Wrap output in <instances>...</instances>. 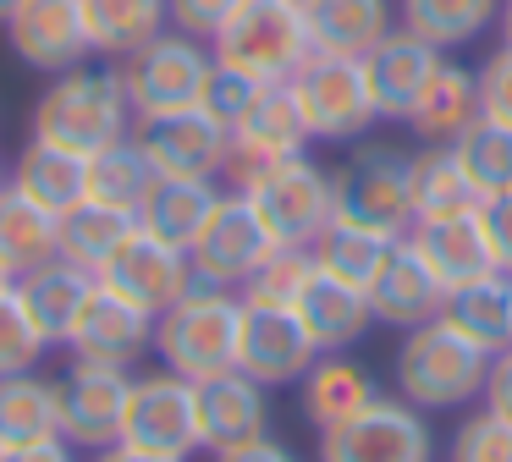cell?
I'll return each instance as SVG.
<instances>
[{"mask_svg": "<svg viewBox=\"0 0 512 462\" xmlns=\"http://www.w3.org/2000/svg\"><path fill=\"white\" fill-rule=\"evenodd\" d=\"M490 358L479 341H468L457 325L430 319V325L402 330L397 341V396L413 402L419 413H441V407H468L485 396Z\"/></svg>", "mask_w": 512, "mask_h": 462, "instance_id": "obj_1", "label": "cell"}, {"mask_svg": "<svg viewBox=\"0 0 512 462\" xmlns=\"http://www.w3.org/2000/svg\"><path fill=\"white\" fill-rule=\"evenodd\" d=\"M237 330H243V297L226 286L193 281L166 314L155 319V352L182 380H215L237 369Z\"/></svg>", "mask_w": 512, "mask_h": 462, "instance_id": "obj_2", "label": "cell"}, {"mask_svg": "<svg viewBox=\"0 0 512 462\" xmlns=\"http://www.w3.org/2000/svg\"><path fill=\"white\" fill-rule=\"evenodd\" d=\"M133 105L122 94L116 66H72L45 88V99L34 105V138L39 143H61L72 154H100L116 138H127Z\"/></svg>", "mask_w": 512, "mask_h": 462, "instance_id": "obj_3", "label": "cell"}, {"mask_svg": "<svg viewBox=\"0 0 512 462\" xmlns=\"http://www.w3.org/2000/svg\"><path fill=\"white\" fill-rule=\"evenodd\" d=\"M210 55L259 83H292L298 66L314 55V33L309 17L287 0H243L232 22L210 39Z\"/></svg>", "mask_w": 512, "mask_h": 462, "instance_id": "obj_4", "label": "cell"}, {"mask_svg": "<svg viewBox=\"0 0 512 462\" xmlns=\"http://www.w3.org/2000/svg\"><path fill=\"white\" fill-rule=\"evenodd\" d=\"M336 220L358 231H375L386 242H402L413 231V187H408V154L391 143H358L331 171Z\"/></svg>", "mask_w": 512, "mask_h": 462, "instance_id": "obj_5", "label": "cell"}, {"mask_svg": "<svg viewBox=\"0 0 512 462\" xmlns=\"http://www.w3.org/2000/svg\"><path fill=\"white\" fill-rule=\"evenodd\" d=\"M210 66H215L210 44L166 28L160 39H149L133 55H122L116 77H122V94L133 105V116L149 121V116H171V110L199 105L204 83H210Z\"/></svg>", "mask_w": 512, "mask_h": 462, "instance_id": "obj_6", "label": "cell"}, {"mask_svg": "<svg viewBox=\"0 0 512 462\" xmlns=\"http://www.w3.org/2000/svg\"><path fill=\"white\" fill-rule=\"evenodd\" d=\"M243 198L254 204V215L265 220V231H270L276 248H314V237L336 220L331 171L314 165L309 154L281 160L276 171H265Z\"/></svg>", "mask_w": 512, "mask_h": 462, "instance_id": "obj_7", "label": "cell"}, {"mask_svg": "<svg viewBox=\"0 0 512 462\" xmlns=\"http://www.w3.org/2000/svg\"><path fill=\"white\" fill-rule=\"evenodd\" d=\"M292 94H298V110L309 121V138H325V143H353L380 121L364 83V61H353V55L314 50L292 77Z\"/></svg>", "mask_w": 512, "mask_h": 462, "instance_id": "obj_8", "label": "cell"}, {"mask_svg": "<svg viewBox=\"0 0 512 462\" xmlns=\"http://www.w3.org/2000/svg\"><path fill=\"white\" fill-rule=\"evenodd\" d=\"M122 440L155 457L188 462L193 451H204L199 440V391L193 380L160 369V374H133V396L122 413Z\"/></svg>", "mask_w": 512, "mask_h": 462, "instance_id": "obj_9", "label": "cell"}, {"mask_svg": "<svg viewBox=\"0 0 512 462\" xmlns=\"http://www.w3.org/2000/svg\"><path fill=\"white\" fill-rule=\"evenodd\" d=\"M127 396H133V369H127V363L72 358L67 374L56 380L61 435L78 451H100V446H111V440H122Z\"/></svg>", "mask_w": 512, "mask_h": 462, "instance_id": "obj_10", "label": "cell"}, {"mask_svg": "<svg viewBox=\"0 0 512 462\" xmlns=\"http://www.w3.org/2000/svg\"><path fill=\"white\" fill-rule=\"evenodd\" d=\"M320 462H435L430 424L402 396H375L358 418L325 429Z\"/></svg>", "mask_w": 512, "mask_h": 462, "instance_id": "obj_11", "label": "cell"}, {"mask_svg": "<svg viewBox=\"0 0 512 462\" xmlns=\"http://www.w3.org/2000/svg\"><path fill=\"white\" fill-rule=\"evenodd\" d=\"M270 253H276V242H270L265 220L254 215V204H248L243 193H221V204L204 220V231L188 248V259H193V281L243 292V281L270 259Z\"/></svg>", "mask_w": 512, "mask_h": 462, "instance_id": "obj_12", "label": "cell"}, {"mask_svg": "<svg viewBox=\"0 0 512 462\" xmlns=\"http://www.w3.org/2000/svg\"><path fill=\"white\" fill-rule=\"evenodd\" d=\"M320 347L303 330V319L292 308H259L243 303V330H237V369L248 380H259L265 391L276 385H298L303 374L314 369Z\"/></svg>", "mask_w": 512, "mask_h": 462, "instance_id": "obj_13", "label": "cell"}, {"mask_svg": "<svg viewBox=\"0 0 512 462\" xmlns=\"http://www.w3.org/2000/svg\"><path fill=\"white\" fill-rule=\"evenodd\" d=\"M100 281L116 286L122 297H133L138 308H149L160 319L193 286V259L182 248H171V242H160L155 231L133 226L122 237V248L100 264Z\"/></svg>", "mask_w": 512, "mask_h": 462, "instance_id": "obj_14", "label": "cell"}, {"mask_svg": "<svg viewBox=\"0 0 512 462\" xmlns=\"http://www.w3.org/2000/svg\"><path fill=\"white\" fill-rule=\"evenodd\" d=\"M6 39H12L17 61L34 72H72L89 61V28H83V0H23L6 17Z\"/></svg>", "mask_w": 512, "mask_h": 462, "instance_id": "obj_15", "label": "cell"}, {"mask_svg": "<svg viewBox=\"0 0 512 462\" xmlns=\"http://www.w3.org/2000/svg\"><path fill=\"white\" fill-rule=\"evenodd\" d=\"M149 341H155V314L94 275V292L83 297L78 319L67 330V352L72 358H100V363H133Z\"/></svg>", "mask_w": 512, "mask_h": 462, "instance_id": "obj_16", "label": "cell"}, {"mask_svg": "<svg viewBox=\"0 0 512 462\" xmlns=\"http://www.w3.org/2000/svg\"><path fill=\"white\" fill-rule=\"evenodd\" d=\"M441 61H446V50L424 44L419 33H408V28H391L386 39L364 55V83H369V99H375V116L408 127L413 105H419V94L430 88V77Z\"/></svg>", "mask_w": 512, "mask_h": 462, "instance_id": "obj_17", "label": "cell"}, {"mask_svg": "<svg viewBox=\"0 0 512 462\" xmlns=\"http://www.w3.org/2000/svg\"><path fill=\"white\" fill-rule=\"evenodd\" d=\"M138 143H144V154L155 160L160 176H221L232 132L193 105V110L138 121Z\"/></svg>", "mask_w": 512, "mask_h": 462, "instance_id": "obj_18", "label": "cell"}, {"mask_svg": "<svg viewBox=\"0 0 512 462\" xmlns=\"http://www.w3.org/2000/svg\"><path fill=\"white\" fill-rule=\"evenodd\" d=\"M413 253H419V264L441 281V292H457V286L468 281H485V275H496V253H490V237H485V220H479V209H468V215H446V220H413L408 237Z\"/></svg>", "mask_w": 512, "mask_h": 462, "instance_id": "obj_19", "label": "cell"}, {"mask_svg": "<svg viewBox=\"0 0 512 462\" xmlns=\"http://www.w3.org/2000/svg\"><path fill=\"white\" fill-rule=\"evenodd\" d=\"M199 440L204 451H232L270 435V391L248 380L243 369H226L215 380H199Z\"/></svg>", "mask_w": 512, "mask_h": 462, "instance_id": "obj_20", "label": "cell"}, {"mask_svg": "<svg viewBox=\"0 0 512 462\" xmlns=\"http://www.w3.org/2000/svg\"><path fill=\"white\" fill-rule=\"evenodd\" d=\"M364 297H369V314H375V325H391V330L430 325V319H441V308H446L441 281L424 270L419 253H413L408 242H397V248H391V259L380 264V275L369 281Z\"/></svg>", "mask_w": 512, "mask_h": 462, "instance_id": "obj_21", "label": "cell"}, {"mask_svg": "<svg viewBox=\"0 0 512 462\" xmlns=\"http://www.w3.org/2000/svg\"><path fill=\"white\" fill-rule=\"evenodd\" d=\"M292 314L303 319V330L314 336V347H320V352H347V347H358V341L369 336V325H375V314H369V297L358 292V286L325 275L320 264H314L303 297L292 303Z\"/></svg>", "mask_w": 512, "mask_h": 462, "instance_id": "obj_22", "label": "cell"}, {"mask_svg": "<svg viewBox=\"0 0 512 462\" xmlns=\"http://www.w3.org/2000/svg\"><path fill=\"white\" fill-rule=\"evenodd\" d=\"M12 292H17V303H23V314L34 319V330L45 336V347H67V330H72V319H78L83 297L94 292V275L78 270V264H67V259H50V264H39V270L17 275Z\"/></svg>", "mask_w": 512, "mask_h": 462, "instance_id": "obj_23", "label": "cell"}, {"mask_svg": "<svg viewBox=\"0 0 512 462\" xmlns=\"http://www.w3.org/2000/svg\"><path fill=\"white\" fill-rule=\"evenodd\" d=\"M298 402H303V418H309L314 429H336L347 424V418H358L369 402H375V380H369V369L358 358H347V352H320L314 358V369L298 380Z\"/></svg>", "mask_w": 512, "mask_h": 462, "instance_id": "obj_24", "label": "cell"}, {"mask_svg": "<svg viewBox=\"0 0 512 462\" xmlns=\"http://www.w3.org/2000/svg\"><path fill=\"white\" fill-rule=\"evenodd\" d=\"M474 121H479V72L446 55L435 66L430 88L419 94V105H413L408 127L419 143H457Z\"/></svg>", "mask_w": 512, "mask_h": 462, "instance_id": "obj_25", "label": "cell"}, {"mask_svg": "<svg viewBox=\"0 0 512 462\" xmlns=\"http://www.w3.org/2000/svg\"><path fill=\"white\" fill-rule=\"evenodd\" d=\"M215 204H221V182L215 176H160L149 204L138 209V226L188 253L199 242L204 220L215 215Z\"/></svg>", "mask_w": 512, "mask_h": 462, "instance_id": "obj_26", "label": "cell"}, {"mask_svg": "<svg viewBox=\"0 0 512 462\" xmlns=\"http://www.w3.org/2000/svg\"><path fill=\"white\" fill-rule=\"evenodd\" d=\"M12 187L23 198H34L50 215H67L89 198V154H72L61 143H28L12 165Z\"/></svg>", "mask_w": 512, "mask_h": 462, "instance_id": "obj_27", "label": "cell"}, {"mask_svg": "<svg viewBox=\"0 0 512 462\" xmlns=\"http://www.w3.org/2000/svg\"><path fill=\"white\" fill-rule=\"evenodd\" d=\"M303 17H309L314 50L353 55V61H364V55L397 28V6H391V0H314Z\"/></svg>", "mask_w": 512, "mask_h": 462, "instance_id": "obj_28", "label": "cell"}, {"mask_svg": "<svg viewBox=\"0 0 512 462\" xmlns=\"http://www.w3.org/2000/svg\"><path fill=\"white\" fill-rule=\"evenodd\" d=\"M408 187H413V220H446L479 209L452 143H419L408 154Z\"/></svg>", "mask_w": 512, "mask_h": 462, "instance_id": "obj_29", "label": "cell"}, {"mask_svg": "<svg viewBox=\"0 0 512 462\" xmlns=\"http://www.w3.org/2000/svg\"><path fill=\"white\" fill-rule=\"evenodd\" d=\"M155 182H160V171H155V160L144 154L138 132H127V138H116L111 149L89 154V198L105 204V209H122V215L138 220V209L149 204Z\"/></svg>", "mask_w": 512, "mask_h": 462, "instance_id": "obj_30", "label": "cell"}, {"mask_svg": "<svg viewBox=\"0 0 512 462\" xmlns=\"http://www.w3.org/2000/svg\"><path fill=\"white\" fill-rule=\"evenodd\" d=\"M83 28H89V50L94 55H133L138 44L160 39L171 28L166 0H83Z\"/></svg>", "mask_w": 512, "mask_h": 462, "instance_id": "obj_31", "label": "cell"}, {"mask_svg": "<svg viewBox=\"0 0 512 462\" xmlns=\"http://www.w3.org/2000/svg\"><path fill=\"white\" fill-rule=\"evenodd\" d=\"M446 325H457L468 341H479L485 352H507L512 347V275H485V281H468L457 292H446L441 308Z\"/></svg>", "mask_w": 512, "mask_h": 462, "instance_id": "obj_32", "label": "cell"}, {"mask_svg": "<svg viewBox=\"0 0 512 462\" xmlns=\"http://www.w3.org/2000/svg\"><path fill=\"white\" fill-rule=\"evenodd\" d=\"M501 22V0H397V28L419 33L435 50L474 44Z\"/></svg>", "mask_w": 512, "mask_h": 462, "instance_id": "obj_33", "label": "cell"}, {"mask_svg": "<svg viewBox=\"0 0 512 462\" xmlns=\"http://www.w3.org/2000/svg\"><path fill=\"white\" fill-rule=\"evenodd\" d=\"M61 435L56 380L45 374H6L0 380V451H23Z\"/></svg>", "mask_w": 512, "mask_h": 462, "instance_id": "obj_34", "label": "cell"}, {"mask_svg": "<svg viewBox=\"0 0 512 462\" xmlns=\"http://www.w3.org/2000/svg\"><path fill=\"white\" fill-rule=\"evenodd\" d=\"M50 259H56V215L6 182V193H0V270L17 281Z\"/></svg>", "mask_w": 512, "mask_h": 462, "instance_id": "obj_35", "label": "cell"}, {"mask_svg": "<svg viewBox=\"0 0 512 462\" xmlns=\"http://www.w3.org/2000/svg\"><path fill=\"white\" fill-rule=\"evenodd\" d=\"M138 220L122 215V209H105L94 204V198H83L78 209H67V215H56V259L78 264V270L100 275V264L111 259L116 248H122V237L133 231Z\"/></svg>", "mask_w": 512, "mask_h": 462, "instance_id": "obj_36", "label": "cell"}, {"mask_svg": "<svg viewBox=\"0 0 512 462\" xmlns=\"http://www.w3.org/2000/svg\"><path fill=\"white\" fill-rule=\"evenodd\" d=\"M391 248H397V242L375 237V231H358V226H347V220H331V226L314 237L309 253H314V264H320L325 275H336V281L369 292V281H375L380 264L391 259Z\"/></svg>", "mask_w": 512, "mask_h": 462, "instance_id": "obj_37", "label": "cell"}, {"mask_svg": "<svg viewBox=\"0 0 512 462\" xmlns=\"http://www.w3.org/2000/svg\"><path fill=\"white\" fill-rule=\"evenodd\" d=\"M452 149H457V160H463V176H468V187H474L479 204L512 193V127L479 116Z\"/></svg>", "mask_w": 512, "mask_h": 462, "instance_id": "obj_38", "label": "cell"}, {"mask_svg": "<svg viewBox=\"0 0 512 462\" xmlns=\"http://www.w3.org/2000/svg\"><path fill=\"white\" fill-rule=\"evenodd\" d=\"M309 275H314V253L309 248H276L243 281L237 297H243V303H259V308H292L303 297V286H309Z\"/></svg>", "mask_w": 512, "mask_h": 462, "instance_id": "obj_39", "label": "cell"}, {"mask_svg": "<svg viewBox=\"0 0 512 462\" xmlns=\"http://www.w3.org/2000/svg\"><path fill=\"white\" fill-rule=\"evenodd\" d=\"M265 88H270V83H259V77L237 72V66H221V61H215V66H210V83H204L199 110H204V116H215L226 132H237V121H243L248 110L259 105V94H265Z\"/></svg>", "mask_w": 512, "mask_h": 462, "instance_id": "obj_40", "label": "cell"}, {"mask_svg": "<svg viewBox=\"0 0 512 462\" xmlns=\"http://www.w3.org/2000/svg\"><path fill=\"white\" fill-rule=\"evenodd\" d=\"M45 352H50L45 336H39L34 319L23 314L17 292H6L0 297V380H6V374H34Z\"/></svg>", "mask_w": 512, "mask_h": 462, "instance_id": "obj_41", "label": "cell"}, {"mask_svg": "<svg viewBox=\"0 0 512 462\" xmlns=\"http://www.w3.org/2000/svg\"><path fill=\"white\" fill-rule=\"evenodd\" d=\"M452 462H512V424L496 413H468L452 435Z\"/></svg>", "mask_w": 512, "mask_h": 462, "instance_id": "obj_42", "label": "cell"}, {"mask_svg": "<svg viewBox=\"0 0 512 462\" xmlns=\"http://www.w3.org/2000/svg\"><path fill=\"white\" fill-rule=\"evenodd\" d=\"M479 116L512 127V44L490 50V61L479 66Z\"/></svg>", "mask_w": 512, "mask_h": 462, "instance_id": "obj_43", "label": "cell"}, {"mask_svg": "<svg viewBox=\"0 0 512 462\" xmlns=\"http://www.w3.org/2000/svg\"><path fill=\"white\" fill-rule=\"evenodd\" d=\"M243 6V0H166V11H171V28L177 33H188V39H199V44H210L215 33L232 22V11Z\"/></svg>", "mask_w": 512, "mask_h": 462, "instance_id": "obj_44", "label": "cell"}, {"mask_svg": "<svg viewBox=\"0 0 512 462\" xmlns=\"http://www.w3.org/2000/svg\"><path fill=\"white\" fill-rule=\"evenodd\" d=\"M479 220H485V237H490V253H496V270L512 275V193L485 198V204H479Z\"/></svg>", "mask_w": 512, "mask_h": 462, "instance_id": "obj_45", "label": "cell"}, {"mask_svg": "<svg viewBox=\"0 0 512 462\" xmlns=\"http://www.w3.org/2000/svg\"><path fill=\"white\" fill-rule=\"evenodd\" d=\"M479 407L512 424V347L490 358V374H485V396H479Z\"/></svg>", "mask_w": 512, "mask_h": 462, "instance_id": "obj_46", "label": "cell"}, {"mask_svg": "<svg viewBox=\"0 0 512 462\" xmlns=\"http://www.w3.org/2000/svg\"><path fill=\"white\" fill-rule=\"evenodd\" d=\"M210 462H298L281 440H248V446H232V451H210Z\"/></svg>", "mask_w": 512, "mask_h": 462, "instance_id": "obj_47", "label": "cell"}, {"mask_svg": "<svg viewBox=\"0 0 512 462\" xmlns=\"http://www.w3.org/2000/svg\"><path fill=\"white\" fill-rule=\"evenodd\" d=\"M0 462H78V446L67 435H50L39 446H23V451H0Z\"/></svg>", "mask_w": 512, "mask_h": 462, "instance_id": "obj_48", "label": "cell"}, {"mask_svg": "<svg viewBox=\"0 0 512 462\" xmlns=\"http://www.w3.org/2000/svg\"><path fill=\"white\" fill-rule=\"evenodd\" d=\"M89 462H171V457H155V451H138V446H127V440H111V446H100Z\"/></svg>", "mask_w": 512, "mask_h": 462, "instance_id": "obj_49", "label": "cell"}, {"mask_svg": "<svg viewBox=\"0 0 512 462\" xmlns=\"http://www.w3.org/2000/svg\"><path fill=\"white\" fill-rule=\"evenodd\" d=\"M501 44H512V0H501Z\"/></svg>", "mask_w": 512, "mask_h": 462, "instance_id": "obj_50", "label": "cell"}, {"mask_svg": "<svg viewBox=\"0 0 512 462\" xmlns=\"http://www.w3.org/2000/svg\"><path fill=\"white\" fill-rule=\"evenodd\" d=\"M17 6H23V0H0V28H6V17H12Z\"/></svg>", "mask_w": 512, "mask_h": 462, "instance_id": "obj_51", "label": "cell"}, {"mask_svg": "<svg viewBox=\"0 0 512 462\" xmlns=\"http://www.w3.org/2000/svg\"><path fill=\"white\" fill-rule=\"evenodd\" d=\"M6 292H12V275H6V270H0V297H6Z\"/></svg>", "mask_w": 512, "mask_h": 462, "instance_id": "obj_52", "label": "cell"}, {"mask_svg": "<svg viewBox=\"0 0 512 462\" xmlns=\"http://www.w3.org/2000/svg\"><path fill=\"white\" fill-rule=\"evenodd\" d=\"M287 6H298V11H309V6H314V0H287Z\"/></svg>", "mask_w": 512, "mask_h": 462, "instance_id": "obj_53", "label": "cell"}, {"mask_svg": "<svg viewBox=\"0 0 512 462\" xmlns=\"http://www.w3.org/2000/svg\"><path fill=\"white\" fill-rule=\"evenodd\" d=\"M6 182H12V176H6V171H0V193H6Z\"/></svg>", "mask_w": 512, "mask_h": 462, "instance_id": "obj_54", "label": "cell"}]
</instances>
